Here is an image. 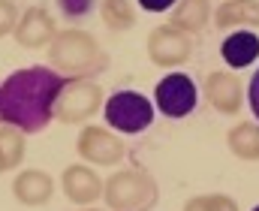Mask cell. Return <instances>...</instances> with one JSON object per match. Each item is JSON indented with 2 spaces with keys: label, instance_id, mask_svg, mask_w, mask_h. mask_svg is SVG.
Listing matches in <instances>:
<instances>
[{
  "label": "cell",
  "instance_id": "277c9868",
  "mask_svg": "<svg viewBox=\"0 0 259 211\" xmlns=\"http://www.w3.org/2000/svg\"><path fill=\"white\" fill-rule=\"evenodd\" d=\"M106 121H109V127H115L121 133H142L154 121V106L148 97H142L136 91H118L106 103Z\"/></svg>",
  "mask_w": 259,
  "mask_h": 211
},
{
  "label": "cell",
  "instance_id": "5b68a950",
  "mask_svg": "<svg viewBox=\"0 0 259 211\" xmlns=\"http://www.w3.org/2000/svg\"><path fill=\"white\" fill-rule=\"evenodd\" d=\"M103 103V91L91 81V78H69L58 100V118L66 124H78L88 121Z\"/></svg>",
  "mask_w": 259,
  "mask_h": 211
},
{
  "label": "cell",
  "instance_id": "d4e9b609",
  "mask_svg": "<svg viewBox=\"0 0 259 211\" xmlns=\"http://www.w3.org/2000/svg\"><path fill=\"white\" fill-rule=\"evenodd\" d=\"M253 211H259V205H256V208H253Z\"/></svg>",
  "mask_w": 259,
  "mask_h": 211
},
{
  "label": "cell",
  "instance_id": "5bb4252c",
  "mask_svg": "<svg viewBox=\"0 0 259 211\" xmlns=\"http://www.w3.org/2000/svg\"><path fill=\"white\" fill-rule=\"evenodd\" d=\"M217 27H259V3L256 0H226L214 12Z\"/></svg>",
  "mask_w": 259,
  "mask_h": 211
},
{
  "label": "cell",
  "instance_id": "cb8c5ba5",
  "mask_svg": "<svg viewBox=\"0 0 259 211\" xmlns=\"http://www.w3.org/2000/svg\"><path fill=\"white\" fill-rule=\"evenodd\" d=\"M84 211H97V208H84Z\"/></svg>",
  "mask_w": 259,
  "mask_h": 211
},
{
  "label": "cell",
  "instance_id": "44dd1931",
  "mask_svg": "<svg viewBox=\"0 0 259 211\" xmlns=\"http://www.w3.org/2000/svg\"><path fill=\"white\" fill-rule=\"evenodd\" d=\"M15 6L12 0H0V36H6L9 30H15Z\"/></svg>",
  "mask_w": 259,
  "mask_h": 211
},
{
  "label": "cell",
  "instance_id": "ba28073f",
  "mask_svg": "<svg viewBox=\"0 0 259 211\" xmlns=\"http://www.w3.org/2000/svg\"><path fill=\"white\" fill-rule=\"evenodd\" d=\"M75 148L84 160H91L97 166H115L124 157V142L118 136H112L109 130H103V127H84Z\"/></svg>",
  "mask_w": 259,
  "mask_h": 211
},
{
  "label": "cell",
  "instance_id": "4fadbf2b",
  "mask_svg": "<svg viewBox=\"0 0 259 211\" xmlns=\"http://www.w3.org/2000/svg\"><path fill=\"white\" fill-rule=\"evenodd\" d=\"M220 55H223V61H226L229 67L244 70V67H250L259 58V36L250 33V30H235L232 36L223 39Z\"/></svg>",
  "mask_w": 259,
  "mask_h": 211
},
{
  "label": "cell",
  "instance_id": "e0dca14e",
  "mask_svg": "<svg viewBox=\"0 0 259 211\" xmlns=\"http://www.w3.org/2000/svg\"><path fill=\"white\" fill-rule=\"evenodd\" d=\"M24 157V139H21V130L3 124L0 127V172L18 166Z\"/></svg>",
  "mask_w": 259,
  "mask_h": 211
},
{
  "label": "cell",
  "instance_id": "7402d4cb",
  "mask_svg": "<svg viewBox=\"0 0 259 211\" xmlns=\"http://www.w3.org/2000/svg\"><path fill=\"white\" fill-rule=\"evenodd\" d=\"M247 97H250V109H253V115H256V121H259V70L253 72V78H250Z\"/></svg>",
  "mask_w": 259,
  "mask_h": 211
},
{
  "label": "cell",
  "instance_id": "52a82bcc",
  "mask_svg": "<svg viewBox=\"0 0 259 211\" xmlns=\"http://www.w3.org/2000/svg\"><path fill=\"white\" fill-rule=\"evenodd\" d=\"M193 46H190V36L178 27H154L151 36H148V55L157 67H178L190 58Z\"/></svg>",
  "mask_w": 259,
  "mask_h": 211
},
{
  "label": "cell",
  "instance_id": "ac0fdd59",
  "mask_svg": "<svg viewBox=\"0 0 259 211\" xmlns=\"http://www.w3.org/2000/svg\"><path fill=\"white\" fill-rule=\"evenodd\" d=\"M103 21L112 30H130L136 21V12L130 6V0H103Z\"/></svg>",
  "mask_w": 259,
  "mask_h": 211
},
{
  "label": "cell",
  "instance_id": "6da1fadb",
  "mask_svg": "<svg viewBox=\"0 0 259 211\" xmlns=\"http://www.w3.org/2000/svg\"><path fill=\"white\" fill-rule=\"evenodd\" d=\"M66 75L49 67H24L0 81V124L21 133L46 130L58 115V100L66 88Z\"/></svg>",
  "mask_w": 259,
  "mask_h": 211
},
{
  "label": "cell",
  "instance_id": "8fae6325",
  "mask_svg": "<svg viewBox=\"0 0 259 211\" xmlns=\"http://www.w3.org/2000/svg\"><path fill=\"white\" fill-rule=\"evenodd\" d=\"M103 190H106V184L97 178L94 169H88V166H69V169H64L66 199H72V202H78V205H88V202H94L97 196H103Z\"/></svg>",
  "mask_w": 259,
  "mask_h": 211
},
{
  "label": "cell",
  "instance_id": "9c48e42d",
  "mask_svg": "<svg viewBox=\"0 0 259 211\" xmlns=\"http://www.w3.org/2000/svg\"><path fill=\"white\" fill-rule=\"evenodd\" d=\"M58 33H55V21H52V15L42 9V6H30L24 15H21V21L15 24V39H18V46H24V49H42L46 43H52Z\"/></svg>",
  "mask_w": 259,
  "mask_h": 211
},
{
  "label": "cell",
  "instance_id": "7c38bea8",
  "mask_svg": "<svg viewBox=\"0 0 259 211\" xmlns=\"http://www.w3.org/2000/svg\"><path fill=\"white\" fill-rule=\"evenodd\" d=\"M12 193L24 205H46L52 199V193H55V181L39 169H24L21 175H15Z\"/></svg>",
  "mask_w": 259,
  "mask_h": 211
},
{
  "label": "cell",
  "instance_id": "603a6c76",
  "mask_svg": "<svg viewBox=\"0 0 259 211\" xmlns=\"http://www.w3.org/2000/svg\"><path fill=\"white\" fill-rule=\"evenodd\" d=\"M178 0H139V6L142 9H148V12H166L169 6H175Z\"/></svg>",
  "mask_w": 259,
  "mask_h": 211
},
{
  "label": "cell",
  "instance_id": "2e32d148",
  "mask_svg": "<svg viewBox=\"0 0 259 211\" xmlns=\"http://www.w3.org/2000/svg\"><path fill=\"white\" fill-rule=\"evenodd\" d=\"M229 151L241 160H259V127L238 124L229 130Z\"/></svg>",
  "mask_w": 259,
  "mask_h": 211
},
{
  "label": "cell",
  "instance_id": "30bf717a",
  "mask_svg": "<svg viewBox=\"0 0 259 211\" xmlns=\"http://www.w3.org/2000/svg\"><path fill=\"white\" fill-rule=\"evenodd\" d=\"M205 97H208V103L217 112L235 115L241 109L244 91H241V81L232 72H208V78H205Z\"/></svg>",
  "mask_w": 259,
  "mask_h": 211
},
{
  "label": "cell",
  "instance_id": "ffe728a7",
  "mask_svg": "<svg viewBox=\"0 0 259 211\" xmlns=\"http://www.w3.org/2000/svg\"><path fill=\"white\" fill-rule=\"evenodd\" d=\"M58 9L66 21H84L94 12V0H58Z\"/></svg>",
  "mask_w": 259,
  "mask_h": 211
},
{
  "label": "cell",
  "instance_id": "9a60e30c",
  "mask_svg": "<svg viewBox=\"0 0 259 211\" xmlns=\"http://www.w3.org/2000/svg\"><path fill=\"white\" fill-rule=\"evenodd\" d=\"M208 18H211L208 0H178V6L172 12V27H178L184 33H199V30H205Z\"/></svg>",
  "mask_w": 259,
  "mask_h": 211
},
{
  "label": "cell",
  "instance_id": "7a4b0ae2",
  "mask_svg": "<svg viewBox=\"0 0 259 211\" xmlns=\"http://www.w3.org/2000/svg\"><path fill=\"white\" fill-rule=\"evenodd\" d=\"M49 58L55 64V70L66 72L69 78H94L97 72L109 67L106 52L100 49V43L84 33V30H64L52 39Z\"/></svg>",
  "mask_w": 259,
  "mask_h": 211
},
{
  "label": "cell",
  "instance_id": "d6986e66",
  "mask_svg": "<svg viewBox=\"0 0 259 211\" xmlns=\"http://www.w3.org/2000/svg\"><path fill=\"white\" fill-rule=\"evenodd\" d=\"M184 211H238V205L229 199V196H223V193H208V196H196L190 199Z\"/></svg>",
  "mask_w": 259,
  "mask_h": 211
},
{
  "label": "cell",
  "instance_id": "8992f818",
  "mask_svg": "<svg viewBox=\"0 0 259 211\" xmlns=\"http://www.w3.org/2000/svg\"><path fill=\"white\" fill-rule=\"evenodd\" d=\"M157 109L166 115V118H184L190 115L199 103V94H196V85L190 75L184 72H172L166 75L163 81H157Z\"/></svg>",
  "mask_w": 259,
  "mask_h": 211
},
{
  "label": "cell",
  "instance_id": "3957f363",
  "mask_svg": "<svg viewBox=\"0 0 259 211\" xmlns=\"http://www.w3.org/2000/svg\"><path fill=\"white\" fill-rule=\"evenodd\" d=\"M103 196L115 211H148L157 202V181L142 169H124L106 181Z\"/></svg>",
  "mask_w": 259,
  "mask_h": 211
}]
</instances>
